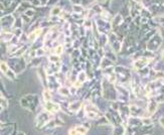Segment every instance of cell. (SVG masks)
Wrapping results in <instances>:
<instances>
[{
  "instance_id": "ac0fdd59",
  "label": "cell",
  "mask_w": 164,
  "mask_h": 135,
  "mask_svg": "<svg viewBox=\"0 0 164 135\" xmlns=\"http://www.w3.org/2000/svg\"><path fill=\"white\" fill-rule=\"evenodd\" d=\"M162 56H163V58H164V50H163V53H162Z\"/></svg>"
},
{
  "instance_id": "52a82bcc",
  "label": "cell",
  "mask_w": 164,
  "mask_h": 135,
  "mask_svg": "<svg viewBox=\"0 0 164 135\" xmlns=\"http://www.w3.org/2000/svg\"><path fill=\"white\" fill-rule=\"evenodd\" d=\"M59 93H61L62 96H68V94H70L68 90L65 89V88H61V89H59Z\"/></svg>"
},
{
  "instance_id": "5bb4252c",
  "label": "cell",
  "mask_w": 164,
  "mask_h": 135,
  "mask_svg": "<svg viewBox=\"0 0 164 135\" xmlns=\"http://www.w3.org/2000/svg\"><path fill=\"white\" fill-rule=\"evenodd\" d=\"M62 47H61V46H59V47H56V50H55V53H56V55H59V53H62Z\"/></svg>"
},
{
  "instance_id": "7c38bea8",
  "label": "cell",
  "mask_w": 164,
  "mask_h": 135,
  "mask_svg": "<svg viewBox=\"0 0 164 135\" xmlns=\"http://www.w3.org/2000/svg\"><path fill=\"white\" fill-rule=\"evenodd\" d=\"M70 135H82V134L79 133V132L76 130V128H74V129H71L70 131Z\"/></svg>"
},
{
  "instance_id": "6da1fadb",
  "label": "cell",
  "mask_w": 164,
  "mask_h": 135,
  "mask_svg": "<svg viewBox=\"0 0 164 135\" xmlns=\"http://www.w3.org/2000/svg\"><path fill=\"white\" fill-rule=\"evenodd\" d=\"M149 63L148 61V59H146V58H142V59H137V61L134 63V67H135L136 69H143L145 67L146 65H147Z\"/></svg>"
},
{
  "instance_id": "5b68a950",
  "label": "cell",
  "mask_w": 164,
  "mask_h": 135,
  "mask_svg": "<svg viewBox=\"0 0 164 135\" xmlns=\"http://www.w3.org/2000/svg\"><path fill=\"white\" fill-rule=\"evenodd\" d=\"M76 130L79 132V133L80 134H85L86 132H87V128L84 127V126H77V127H76Z\"/></svg>"
},
{
  "instance_id": "7a4b0ae2",
  "label": "cell",
  "mask_w": 164,
  "mask_h": 135,
  "mask_svg": "<svg viewBox=\"0 0 164 135\" xmlns=\"http://www.w3.org/2000/svg\"><path fill=\"white\" fill-rule=\"evenodd\" d=\"M86 114H87V116L89 118H92V119H97L99 118V111L97 109H92L90 110L89 108L86 109Z\"/></svg>"
},
{
  "instance_id": "8fae6325",
  "label": "cell",
  "mask_w": 164,
  "mask_h": 135,
  "mask_svg": "<svg viewBox=\"0 0 164 135\" xmlns=\"http://www.w3.org/2000/svg\"><path fill=\"white\" fill-rule=\"evenodd\" d=\"M1 103H2V104H1V107H2V108H6V107H7V101H6V100L4 101V98H3V97L1 98Z\"/></svg>"
},
{
  "instance_id": "4fadbf2b",
  "label": "cell",
  "mask_w": 164,
  "mask_h": 135,
  "mask_svg": "<svg viewBox=\"0 0 164 135\" xmlns=\"http://www.w3.org/2000/svg\"><path fill=\"white\" fill-rule=\"evenodd\" d=\"M49 59H50V62H53V63H56L58 61V58L56 56H52Z\"/></svg>"
},
{
  "instance_id": "3957f363",
  "label": "cell",
  "mask_w": 164,
  "mask_h": 135,
  "mask_svg": "<svg viewBox=\"0 0 164 135\" xmlns=\"http://www.w3.org/2000/svg\"><path fill=\"white\" fill-rule=\"evenodd\" d=\"M46 109L49 112H56V111L59 110V107L56 104L50 103V102H47L46 104Z\"/></svg>"
},
{
  "instance_id": "9a60e30c",
  "label": "cell",
  "mask_w": 164,
  "mask_h": 135,
  "mask_svg": "<svg viewBox=\"0 0 164 135\" xmlns=\"http://www.w3.org/2000/svg\"><path fill=\"white\" fill-rule=\"evenodd\" d=\"M143 122H144L145 124H150V123H151V120H150V119H143Z\"/></svg>"
},
{
  "instance_id": "30bf717a",
  "label": "cell",
  "mask_w": 164,
  "mask_h": 135,
  "mask_svg": "<svg viewBox=\"0 0 164 135\" xmlns=\"http://www.w3.org/2000/svg\"><path fill=\"white\" fill-rule=\"evenodd\" d=\"M79 80H80V82L82 83V82H84V81L86 80V75L84 72H82V73L80 74V76H79Z\"/></svg>"
},
{
  "instance_id": "277c9868",
  "label": "cell",
  "mask_w": 164,
  "mask_h": 135,
  "mask_svg": "<svg viewBox=\"0 0 164 135\" xmlns=\"http://www.w3.org/2000/svg\"><path fill=\"white\" fill-rule=\"evenodd\" d=\"M80 102H74L70 105V109L71 111H79V109L80 108Z\"/></svg>"
},
{
  "instance_id": "2e32d148",
  "label": "cell",
  "mask_w": 164,
  "mask_h": 135,
  "mask_svg": "<svg viewBox=\"0 0 164 135\" xmlns=\"http://www.w3.org/2000/svg\"><path fill=\"white\" fill-rule=\"evenodd\" d=\"M59 12V8H55V10L52 9V14H58Z\"/></svg>"
},
{
  "instance_id": "ba28073f",
  "label": "cell",
  "mask_w": 164,
  "mask_h": 135,
  "mask_svg": "<svg viewBox=\"0 0 164 135\" xmlns=\"http://www.w3.org/2000/svg\"><path fill=\"white\" fill-rule=\"evenodd\" d=\"M1 71L3 72V73H6V72H8V67L4 62H1Z\"/></svg>"
},
{
  "instance_id": "9c48e42d",
  "label": "cell",
  "mask_w": 164,
  "mask_h": 135,
  "mask_svg": "<svg viewBox=\"0 0 164 135\" xmlns=\"http://www.w3.org/2000/svg\"><path fill=\"white\" fill-rule=\"evenodd\" d=\"M43 96H44V99H46V101L49 102V100H50V94L49 93V91H44Z\"/></svg>"
},
{
  "instance_id": "e0dca14e",
  "label": "cell",
  "mask_w": 164,
  "mask_h": 135,
  "mask_svg": "<svg viewBox=\"0 0 164 135\" xmlns=\"http://www.w3.org/2000/svg\"><path fill=\"white\" fill-rule=\"evenodd\" d=\"M159 122H160V124L164 127V117H161L160 120H159Z\"/></svg>"
},
{
  "instance_id": "8992f818",
  "label": "cell",
  "mask_w": 164,
  "mask_h": 135,
  "mask_svg": "<svg viewBox=\"0 0 164 135\" xmlns=\"http://www.w3.org/2000/svg\"><path fill=\"white\" fill-rule=\"evenodd\" d=\"M40 34V29H38V31H35L33 34H31L30 35H29V38H30V40H33L35 37H38V34Z\"/></svg>"
}]
</instances>
